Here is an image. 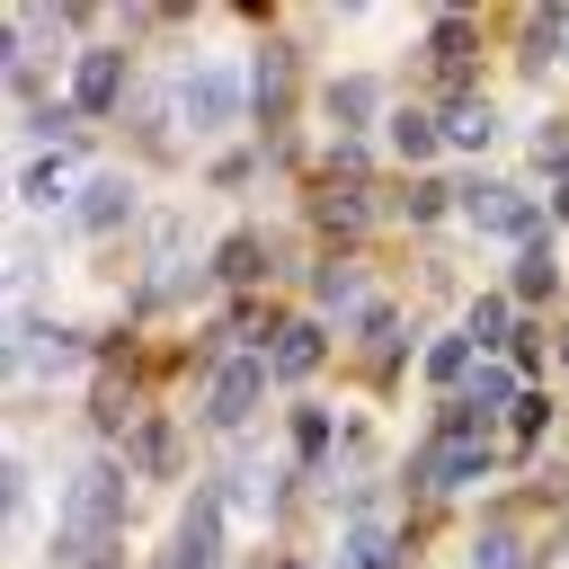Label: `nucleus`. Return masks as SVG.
I'll return each mask as SVG.
<instances>
[{"label":"nucleus","mask_w":569,"mask_h":569,"mask_svg":"<svg viewBox=\"0 0 569 569\" xmlns=\"http://www.w3.org/2000/svg\"><path fill=\"white\" fill-rule=\"evenodd\" d=\"M62 560L71 569H124V542L107 533V542H62Z\"/></svg>","instance_id":"obj_28"},{"label":"nucleus","mask_w":569,"mask_h":569,"mask_svg":"<svg viewBox=\"0 0 569 569\" xmlns=\"http://www.w3.org/2000/svg\"><path fill=\"white\" fill-rule=\"evenodd\" d=\"M116 98H124V53H107V44L80 53L71 62V116H107Z\"/></svg>","instance_id":"obj_6"},{"label":"nucleus","mask_w":569,"mask_h":569,"mask_svg":"<svg viewBox=\"0 0 569 569\" xmlns=\"http://www.w3.org/2000/svg\"><path fill=\"white\" fill-rule=\"evenodd\" d=\"M133 462H142L151 480H169V471H178V436H169L160 418H133Z\"/></svg>","instance_id":"obj_20"},{"label":"nucleus","mask_w":569,"mask_h":569,"mask_svg":"<svg viewBox=\"0 0 569 569\" xmlns=\"http://www.w3.org/2000/svg\"><path fill=\"white\" fill-rule=\"evenodd\" d=\"M551 365H560V373H569V329H560V338H551Z\"/></svg>","instance_id":"obj_31"},{"label":"nucleus","mask_w":569,"mask_h":569,"mask_svg":"<svg viewBox=\"0 0 569 569\" xmlns=\"http://www.w3.org/2000/svg\"><path fill=\"white\" fill-rule=\"evenodd\" d=\"M391 151H400V160H427V151H445V124H436V107H400V116H391Z\"/></svg>","instance_id":"obj_14"},{"label":"nucleus","mask_w":569,"mask_h":569,"mask_svg":"<svg viewBox=\"0 0 569 569\" xmlns=\"http://www.w3.org/2000/svg\"><path fill=\"white\" fill-rule=\"evenodd\" d=\"M124 489H133V480H124V462H116V453L80 462V471H71V489H62V498H71V507H62V542H107V533L124 525Z\"/></svg>","instance_id":"obj_2"},{"label":"nucleus","mask_w":569,"mask_h":569,"mask_svg":"<svg viewBox=\"0 0 569 569\" xmlns=\"http://www.w3.org/2000/svg\"><path fill=\"white\" fill-rule=\"evenodd\" d=\"M329 445V418L320 409H293V453H320Z\"/></svg>","instance_id":"obj_30"},{"label":"nucleus","mask_w":569,"mask_h":569,"mask_svg":"<svg viewBox=\"0 0 569 569\" xmlns=\"http://www.w3.org/2000/svg\"><path fill=\"white\" fill-rule=\"evenodd\" d=\"M338 569H391V533L365 516V525H347V542H338Z\"/></svg>","instance_id":"obj_21"},{"label":"nucleus","mask_w":569,"mask_h":569,"mask_svg":"<svg viewBox=\"0 0 569 569\" xmlns=\"http://www.w3.org/2000/svg\"><path fill=\"white\" fill-rule=\"evenodd\" d=\"M18 347H27V365H36V373H62V365H80V329L62 338V329H36V320H18Z\"/></svg>","instance_id":"obj_16"},{"label":"nucleus","mask_w":569,"mask_h":569,"mask_svg":"<svg viewBox=\"0 0 569 569\" xmlns=\"http://www.w3.org/2000/svg\"><path fill=\"white\" fill-rule=\"evenodd\" d=\"M471 365H480V347H471V338H436V347H427V391H462V382H471Z\"/></svg>","instance_id":"obj_17"},{"label":"nucleus","mask_w":569,"mask_h":569,"mask_svg":"<svg viewBox=\"0 0 569 569\" xmlns=\"http://www.w3.org/2000/svg\"><path fill=\"white\" fill-rule=\"evenodd\" d=\"M462 204H471V222H480L489 240H525V249L542 240V231H533L542 213H533V196H525V187H471Z\"/></svg>","instance_id":"obj_5"},{"label":"nucleus","mask_w":569,"mask_h":569,"mask_svg":"<svg viewBox=\"0 0 569 569\" xmlns=\"http://www.w3.org/2000/svg\"><path fill=\"white\" fill-rule=\"evenodd\" d=\"M267 365H276L284 382L320 373V329H311V320H284V329H276V347H267Z\"/></svg>","instance_id":"obj_13"},{"label":"nucleus","mask_w":569,"mask_h":569,"mask_svg":"<svg viewBox=\"0 0 569 569\" xmlns=\"http://www.w3.org/2000/svg\"><path fill=\"white\" fill-rule=\"evenodd\" d=\"M516 293H525V302H551V293H560V267H551V240H533V249H516Z\"/></svg>","instance_id":"obj_18"},{"label":"nucleus","mask_w":569,"mask_h":569,"mask_svg":"<svg viewBox=\"0 0 569 569\" xmlns=\"http://www.w3.org/2000/svg\"><path fill=\"white\" fill-rule=\"evenodd\" d=\"M489 471H498V436L471 427L462 409H445V418L427 427L418 462H409V489H418V498H445V489H471V480H489Z\"/></svg>","instance_id":"obj_1"},{"label":"nucleus","mask_w":569,"mask_h":569,"mask_svg":"<svg viewBox=\"0 0 569 569\" xmlns=\"http://www.w3.org/2000/svg\"><path fill=\"white\" fill-rule=\"evenodd\" d=\"M133 196H142V187H133L124 169H98V178L80 187V204H71V213H80V231H116V222L133 213Z\"/></svg>","instance_id":"obj_9"},{"label":"nucleus","mask_w":569,"mask_h":569,"mask_svg":"<svg viewBox=\"0 0 569 569\" xmlns=\"http://www.w3.org/2000/svg\"><path fill=\"white\" fill-rule=\"evenodd\" d=\"M311 213H320V231H329V240H347V231H365V187H347V178H329Z\"/></svg>","instance_id":"obj_15"},{"label":"nucleus","mask_w":569,"mask_h":569,"mask_svg":"<svg viewBox=\"0 0 569 569\" xmlns=\"http://www.w3.org/2000/svg\"><path fill=\"white\" fill-rule=\"evenodd\" d=\"M507 427H516V445H542V436H551V400H542V391H525Z\"/></svg>","instance_id":"obj_26"},{"label":"nucleus","mask_w":569,"mask_h":569,"mask_svg":"<svg viewBox=\"0 0 569 569\" xmlns=\"http://www.w3.org/2000/svg\"><path fill=\"white\" fill-rule=\"evenodd\" d=\"M258 391H267V365H258V356H213V373H204V418L231 436V427H249Z\"/></svg>","instance_id":"obj_3"},{"label":"nucleus","mask_w":569,"mask_h":569,"mask_svg":"<svg viewBox=\"0 0 569 569\" xmlns=\"http://www.w3.org/2000/svg\"><path fill=\"white\" fill-rule=\"evenodd\" d=\"M178 98H187V124H196V133H213V124H231V116H240V71H231V62H196Z\"/></svg>","instance_id":"obj_4"},{"label":"nucleus","mask_w":569,"mask_h":569,"mask_svg":"<svg viewBox=\"0 0 569 569\" xmlns=\"http://www.w3.org/2000/svg\"><path fill=\"white\" fill-rule=\"evenodd\" d=\"M320 311H365V276L356 267H320Z\"/></svg>","instance_id":"obj_23"},{"label":"nucleus","mask_w":569,"mask_h":569,"mask_svg":"<svg viewBox=\"0 0 569 569\" xmlns=\"http://www.w3.org/2000/svg\"><path fill=\"white\" fill-rule=\"evenodd\" d=\"M436 124H445V151H489V142H498V107H489V98H471V89H462V98H445V116H436Z\"/></svg>","instance_id":"obj_10"},{"label":"nucleus","mask_w":569,"mask_h":569,"mask_svg":"<svg viewBox=\"0 0 569 569\" xmlns=\"http://www.w3.org/2000/svg\"><path fill=\"white\" fill-rule=\"evenodd\" d=\"M284 98H293V53H284V44H267V53L249 62V107H258V124H267V133L284 124Z\"/></svg>","instance_id":"obj_8"},{"label":"nucleus","mask_w":569,"mask_h":569,"mask_svg":"<svg viewBox=\"0 0 569 569\" xmlns=\"http://www.w3.org/2000/svg\"><path fill=\"white\" fill-rule=\"evenodd\" d=\"M471 569H525V542L516 533H480L471 542Z\"/></svg>","instance_id":"obj_27"},{"label":"nucleus","mask_w":569,"mask_h":569,"mask_svg":"<svg viewBox=\"0 0 569 569\" xmlns=\"http://www.w3.org/2000/svg\"><path fill=\"white\" fill-rule=\"evenodd\" d=\"M462 338H471V347H507V338H516V302H507V293H480Z\"/></svg>","instance_id":"obj_19"},{"label":"nucleus","mask_w":569,"mask_h":569,"mask_svg":"<svg viewBox=\"0 0 569 569\" xmlns=\"http://www.w3.org/2000/svg\"><path fill=\"white\" fill-rule=\"evenodd\" d=\"M71 178H80V142H71V151H44V160L18 178V196H27V204H62V196H71Z\"/></svg>","instance_id":"obj_11"},{"label":"nucleus","mask_w":569,"mask_h":569,"mask_svg":"<svg viewBox=\"0 0 569 569\" xmlns=\"http://www.w3.org/2000/svg\"><path fill=\"white\" fill-rule=\"evenodd\" d=\"M445 204H453V187H445V178H418V187L400 196V213H409V222H436Z\"/></svg>","instance_id":"obj_25"},{"label":"nucleus","mask_w":569,"mask_h":569,"mask_svg":"<svg viewBox=\"0 0 569 569\" xmlns=\"http://www.w3.org/2000/svg\"><path fill=\"white\" fill-rule=\"evenodd\" d=\"M516 400H525V391H516V373H507V365H471V382L453 391V409H462L471 427H498V418H516Z\"/></svg>","instance_id":"obj_7"},{"label":"nucleus","mask_w":569,"mask_h":569,"mask_svg":"<svg viewBox=\"0 0 569 569\" xmlns=\"http://www.w3.org/2000/svg\"><path fill=\"white\" fill-rule=\"evenodd\" d=\"M551 213H560V222H569V178H560V196H551Z\"/></svg>","instance_id":"obj_32"},{"label":"nucleus","mask_w":569,"mask_h":569,"mask_svg":"<svg viewBox=\"0 0 569 569\" xmlns=\"http://www.w3.org/2000/svg\"><path fill=\"white\" fill-rule=\"evenodd\" d=\"M329 116L365 133V116H373V80H365V71H347V80H329Z\"/></svg>","instance_id":"obj_22"},{"label":"nucleus","mask_w":569,"mask_h":569,"mask_svg":"<svg viewBox=\"0 0 569 569\" xmlns=\"http://www.w3.org/2000/svg\"><path fill=\"white\" fill-rule=\"evenodd\" d=\"M267 276V231H231L213 249V284H258Z\"/></svg>","instance_id":"obj_12"},{"label":"nucleus","mask_w":569,"mask_h":569,"mask_svg":"<svg viewBox=\"0 0 569 569\" xmlns=\"http://www.w3.org/2000/svg\"><path fill=\"white\" fill-rule=\"evenodd\" d=\"M551 44H560V18H533V27H525V62L542 71V62H551Z\"/></svg>","instance_id":"obj_29"},{"label":"nucleus","mask_w":569,"mask_h":569,"mask_svg":"<svg viewBox=\"0 0 569 569\" xmlns=\"http://www.w3.org/2000/svg\"><path fill=\"white\" fill-rule=\"evenodd\" d=\"M427 53L436 62H471V18H436L427 27Z\"/></svg>","instance_id":"obj_24"}]
</instances>
